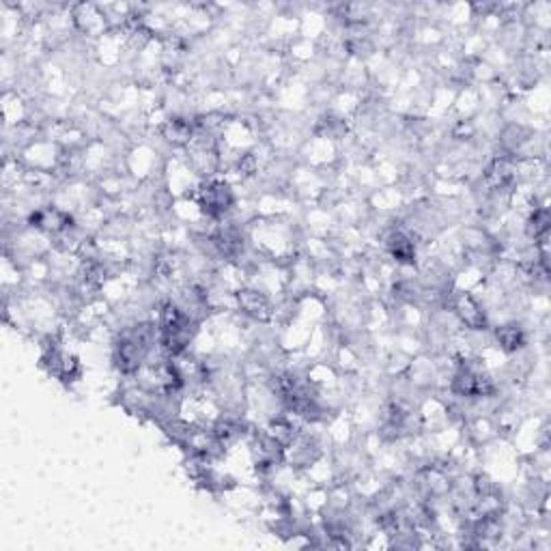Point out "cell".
I'll list each match as a JSON object with an SVG mask.
<instances>
[{"instance_id":"6da1fadb","label":"cell","mask_w":551,"mask_h":551,"mask_svg":"<svg viewBox=\"0 0 551 551\" xmlns=\"http://www.w3.org/2000/svg\"><path fill=\"white\" fill-rule=\"evenodd\" d=\"M203 209L209 214V216H222L226 209L233 205V194H230V188L224 186V183H209L203 192V200H200Z\"/></svg>"},{"instance_id":"7a4b0ae2","label":"cell","mask_w":551,"mask_h":551,"mask_svg":"<svg viewBox=\"0 0 551 551\" xmlns=\"http://www.w3.org/2000/svg\"><path fill=\"white\" fill-rule=\"evenodd\" d=\"M388 250L395 254L399 260H403V263H411L413 256H416V246H413L409 235H405L403 230H397V233L390 235V237H388Z\"/></svg>"},{"instance_id":"3957f363","label":"cell","mask_w":551,"mask_h":551,"mask_svg":"<svg viewBox=\"0 0 551 551\" xmlns=\"http://www.w3.org/2000/svg\"><path fill=\"white\" fill-rule=\"evenodd\" d=\"M497 343L502 345V349L506 351H517L523 347L526 338H523V332L517 325H504L497 330Z\"/></svg>"},{"instance_id":"277c9868","label":"cell","mask_w":551,"mask_h":551,"mask_svg":"<svg viewBox=\"0 0 551 551\" xmlns=\"http://www.w3.org/2000/svg\"><path fill=\"white\" fill-rule=\"evenodd\" d=\"M240 304L244 306L246 312L254 314V317H265V312L270 310L267 300H265V297H260V295L254 293V291H246V293H242V295H240Z\"/></svg>"}]
</instances>
